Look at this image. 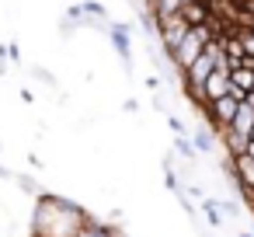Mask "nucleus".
<instances>
[{
    "label": "nucleus",
    "mask_w": 254,
    "mask_h": 237,
    "mask_svg": "<svg viewBox=\"0 0 254 237\" xmlns=\"http://www.w3.org/2000/svg\"><path fill=\"white\" fill-rule=\"evenodd\" d=\"M87 223V213L77 202H66L60 195H39L32 234L35 237H77V230Z\"/></svg>",
    "instance_id": "obj_1"
},
{
    "label": "nucleus",
    "mask_w": 254,
    "mask_h": 237,
    "mask_svg": "<svg viewBox=\"0 0 254 237\" xmlns=\"http://www.w3.org/2000/svg\"><path fill=\"white\" fill-rule=\"evenodd\" d=\"M209 42H212V28H209V25H191V28L185 32V39L174 46V53H171V67H174V70H185V67H188V63H191Z\"/></svg>",
    "instance_id": "obj_2"
},
{
    "label": "nucleus",
    "mask_w": 254,
    "mask_h": 237,
    "mask_svg": "<svg viewBox=\"0 0 254 237\" xmlns=\"http://www.w3.org/2000/svg\"><path fill=\"white\" fill-rule=\"evenodd\" d=\"M188 28H191V25H188L181 14H167V18H157V21H153V32L160 35V49H164L167 63H171V53H174V46L185 39Z\"/></svg>",
    "instance_id": "obj_3"
},
{
    "label": "nucleus",
    "mask_w": 254,
    "mask_h": 237,
    "mask_svg": "<svg viewBox=\"0 0 254 237\" xmlns=\"http://www.w3.org/2000/svg\"><path fill=\"white\" fill-rule=\"evenodd\" d=\"M237 105H240V101H237L233 94H223V98H212V101H205L198 112H202V119H205V122H209L216 133H219V129H226V126H230V119H233Z\"/></svg>",
    "instance_id": "obj_4"
},
{
    "label": "nucleus",
    "mask_w": 254,
    "mask_h": 237,
    "mask_svg": "<svg viewBox=\"0 0 254 237\" xmlns=\"http://www.w3.org/2000/svg\"><path fill=\"white\" fill-rule=\"evenodd\" d=\"M223 94H230V67L219 60L212 67V74L202 80V101H212V98H223Z\"/></svg>",
    "instance_id": "obj_5"
},
{
    "label": "nucleus",
    "mask_w": 254,
    "mask_h": 237,
    "mask_svg": "<svg viewBox=\"0 0 254 237\" xmlns=\"http://www.w3.org/2000/svg\"><path fill=\"white\" fill-rule=\"evenodd\" d=\"M108 39H112V46H115V53L122 56V63L129 67V63H132V46H129V28H126V25H108Z\"/></svg>",
    "instance_id": "obj_6"
},
{
    "label": "nucleus",
    "mask_w": 254,
    "mask_h": 237,
    "mask_svg": "<svg viewBox=\"0 0 254 237\" xmlns=\"http://www.w3.org/2000/svg\"><path fill=\"white\" fill-rule=\"evenodd\" d=\"M251 126H254V108H251V105H244V101H240V105H237V112H233V119H230V126H226V129H230V133H237V136H244V140H247V133H251Z\"/></svg>",
    "instance_id": "obj_7"
},
{
    "label": "nucleus",
    "mask_w": 254,
    "mask_h": 237,
    "mask_svg": "<svg viewBox=\"0 0 254 237\" xmlns=\"http://www.w3.org/2000/svg\"><path fill=\"white\" fill-rule=\"evenodd\" d=\"M178 14H181L188 25H205V21H209V4H205V0H185Z\"/></svg>",
    "instance_id": "obj_8"
},
{
    "label": "nucleus",
    "mask_w": 254,
    "mask_h": 237,
    "mask_svg": "<svg viewBox=\"0 0 254 237\" xmlns=\"http://www.w3.org/2000/svg\"><path fill=\"white\" fill-rule=\"evenodd\" d=\"M191 147H195V154H212V147H216V129H195L191 133Z\"/></svg>",
    "instance_id": "obj_9"
},
{
    "label": "nucleus",
    "mask_w": 254,
    "mask_h": 237,
    "mask_svg": "<svg viewBox=\"0 0 254 237\" xmlns=\"http://www.w3.org/2000/svg\"><path fill=\"white\" fill-rule=\"evenodd\" d=\"M233 35H237V42H240L244 56H251V60H254V25H233Z\"/></svg>",
    "instance_id": "obj_10"
},
{
    "label": "nucleus",
    "mask_w": 254,
    "mask_h": 237,
    "mask_svg": "<svg viewBox=\"0 0 254 237\" xmlns=\"http://www.w3.org/2000/svg\"><path fill=\"white\" fill-rule=\"evenodd\" d=\"M84 25H87V18H84V11H80V4H73V7L63 14V21H60L63 32H77V28H84Z\"/></svg>",
    "instance_id": "obj_11"
},
{
    "label": "nucleus",
    "mask_w": 254,
    "mask_h": 237,
    "mask_svg": "<svg viewBox=\"0 0 254 237\" xmlns=\"http://www.w3.org/2000/svg\"><path fill=\"white\" fill-rule=\"evenodd\" d=\"M219 136H223V143H226V150H230V157H237V154H244V147H247V140H244V136H237V133H230V129H219Z\"/></svg>",
    "instance_id": "obj_12"
},
{
    "label": "nucleus",
    "mask_w": 254,
    "mask_h": 237,
    "mask_svg": "<svg viewBox=\"0 0 254 237\" xmlns=\"http://www.w3.org/2000/svg\"><path fill=\"white\" fill-rule=\"evenodd\" d=\"M174 150L188 160V164H195V147H191V140H185V136H174Z\"/></svg>",
    "instance_id": "obj_13"
},
{
    "label": "nucleus",
    "mask_w": 254,
    "mask_h": 237,
    "mask_svg": "<svg viewBox=\"0 0 254 237\" xmlns=\"http://www.w3.org/2000/svg\"><path fill=\"white\" fill-rule=\"evenodd\" d=\"M35 77H39V80H42L46 87H56V77H53L49 70H42V67H35Z\"/></svg>",
    "instance_id": "obj_14"
},
{
    "label": "nucleus",
    "mask_w": 254,
    "mask_h": 237,
    "mask_svg": "<svg viewBox=\"0 0 254 237\" xmlns=\"http://www.w3.org/2000/svg\"><path fill=\"white\" fill-rule=\"evenodd\" d=\"M167 126L174 129V136H181V133H185V122H181L178 115H167Z\"/></svg>",
    "instance_id": "obj_15"
},
{
    "label": "nucleus",
    "mask_w": 254,
    "mask_h": 237,
    "mask_svg": "<svg viewBox=\"0 0 254 237\" xmlns=\"http://www.w3.org/2000/svg\"><path fill=\"white\" fill-rule=\"evenodd\" d=\"M14 181H18V185H21L25 192H35V181H32L28 174H14Z\"/></svg>",
    "instance_id": "obj_16"
},
{
    "label": "nucleus",
    "mask_w": 254,
    "mask_h": 237,
    "mask_svg": "<svg viewBox=\"0 0 254 237\" xmlns=\"http://www.w3.org/2000/svg\"><path fill=\"white\" fill-rule=\"evenodd\" d=\"M205 220H209V223H212V227H216V223H219V220H223V216H219V213H216V209H205Z\"/></svg>",
    "instance_id": "obj_17"
},
{
    "label": "nucleus",
    "mask_w": 254,
    "mask_h": 237,
    "mask_svg": "<svg viewBox=\"0 0 254 237\" xmlns=\"http://www.w3.org/2000/svg\"><path fill=\"white\" fill-rule=\"evenodd\" d=\"M244 157H251V160H254V140H247V147H244Z\"/></svg>",
    "instance_id": "obj_18"
},
{
    "label": "nucleus",
    "mask_w": 254,
    "mask_h": 237,
    "mask_svg": "<svg viewBox=\"0 0 254 237\" xmlns=\"http://www.w3.org/2000/svg\"><path fill=\"white\" fill-rule=\"evenodd\" d=\"M240 237H254V234H251V230H244V234H240Z\"/></svg>",
    "instance_id": "obj_19"
},
{
    "label": "nucleus",
    "mask_w": 254,
    "mask_h": 237,
    "mask_svg": "<svg viewBox=\"0 0 254 237\" xmlns=\"http://www.w3.org/2000/svg\"><path fill=\"white\" fill-rule=\"evenodd\" d=\"M247 140H254V126H251V133H247Z\"/></svg>",
    "instance_id": "obj_20"
},
{
    "label": "nucleus",
    "mask_w": 254,
    "mask_h": 237,
    "mask_svg": "<svg viewBox=\"0 0 254 237\" xmlns=\"http://www.w3.org/2000/svg\"><path fill=\"white\" fill-rule=\"evenodd\" d=\"M112 237H126V234H119V230H115V234H112Z\"/></svg>",
    "instance_id": "obj_21"
}]
</instances>
